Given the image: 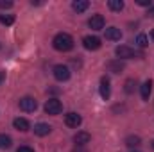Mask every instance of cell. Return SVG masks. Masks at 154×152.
<instances>
[{
	"label": "cell",
	"instance_id": "6da1fadb",
	"mask_svg": "<svg viewBox=\"0 0 154 152\" xmlns=\"http://www.w3.org/2000/svg\"><path fill=\"white\" fill-rule=\"evenodd\" d=\"M52 45H54V48L59 50V52H68V50L74 48V38H72L70 34H66V32H59V34H56Z\"/></svg>",
	"mask_w": 154,
	"mask_h": 152
},
{
	"label": "cell",
	"instance_id": "7a4b0ae2",
	"mask_svg": "<svg viewBox=\"0 0 154 152\" xmlns=\"http://www.w3.org/2000/svg\"><path fill=\"white\" fill-rule=\"evenodd\" d=\"M63 111V104L57 99H48L45 102V113L47 114H59Z\"/></svg>",
	"mask_w": 154,
	"mask_h": 152
},
{
	"label": "cell",
	"instance_id": "3957f363",
	"mask_svg": "<svg viewBox=\"0 0 154 152\" xmlns=\"http://www.w3.org/2000/svg\"><path fill=\"white\" fill-rule=\"evenodd\" d=\"M18 106H20V109L25 111V113H34L36 108H38V102H36L32 97H23V99H20Z\"/></svg>",
	"mask_w": 154,
	"mask_h": 152
},
{
	"label": "cell",
	"instance_id": "277c9868",
	"mask_svg": "<svg viewBox=\"0 0 154 152\" xmlns=\"http://www.w3.org/2000/svg\"><path fill=\"white\" fill-rule=\"evenodd\" d=\"M52 74L57 81H68L70 79V68L66 65H56L52 68Z\"/></svg>",
	"mask_w": 154,
	"mask_h": 152
},
{
	"label": "cell",
	"instance_id": "5b68a950",
	"mask_svg": "<svg viewBox=\"0 0 154 152\" xmlns=\"http://www.w3.org/2000/svg\"><path fill=\"white\" fill-rule=\"evenodd\" d=\"M115 54L118 56V59H131V57L136 56V52H134L131 47H127V45H120V47H116Z\"/></svg>",
	"mask_w": 154,
	"mask_h": 152
},
{
	"label": "cell",
	"instance_id": "8992f818",
	"mask_svg": "<svg viewBox=\"0 0 154 152\" xmlns=\"http://www.w3.org/2000/svg\"><path fill=\"white\" fill-rule=\"evenodd\" d=\"M82 45H84L86 50H99L102 43H100V39L97 36H84L82 38Z\"/></svg>",
	"mask_w": 154,
	"mask_h": 152
},
{
	"label": "cell",
	"instance_id": "52a82bcc",
	"mask_svg": "<svg viewBox=\"0 0 154 152\" xmlns=\"http://www.w3.org/2000/svg\"><path fill=\"white\" fill-rule=\"evenodd\" d=\"M104 16L102 14H93L90 20H88V27L93 29V31H102L104 29Z\"/></svg>",
	"mask_w": 154,
	"mask_h": 152
},
{
	"label": "cell",
	"instance_id": "ba28073f",
	"mask_svg": "<svg viewBox=\"0 0 154 152\" xmlns=\"http://www.w3.org/2000/svg\"><path fill=\"white\" fill-rule=\"evenodd\" d=\"M99 91H100V97H102L104 100L109 99V95H111V86H109V79H108V77H102V79H100Z\"/></svg>",
	"mask_w": 154,
	"mask_h": 152
},
{
	"label": "cell",
	"instance_id": "9c48e42d",
	"mask_svg": "<svg viewBox=\"0 0 154 152\" xmlns=\"http://www.w3.org/2000/svg\"><path fill=\"white\" fill-rule=\"evenodd\" d=\"M81 122H82L81 114H77V113H66V114H65V123H66L68 127L77 129V127L81 125Z\"/></svg>",
	"mask_w": 154,
	"mask_h": 152
},
{
	"label": "cell",
	"instance_id": "30bf717a",
	"mask_svg": "<svg viewBox=\"0 0 154 152\" xmlns=\"http://www.w3.org/2000/svg\"><path fill=\"white\" fill-rule=\"evenodd\" d=\"M90 140H91V134H90V132H86V131H79L75 136H74V143H75L77 147L90 143Z\"/></svg>",
	"mask_w": 154,
	"mask_h": 152
},
{
	"label": "cell",
	"instance_id": "8fae6325",
	"mask_svg": "<svg viewBox=\"0 0 154 152\" xmlns=\"http://www.w3.org/2000/svg\"><path fill=\"white\" fill-rule=\"evenodd\" d=\"M13 125H14V129L16 131H22V132H25V131H29V120L27 118H22V116H18V118H14L13 120Z\"/></svg>",
	"mask_w": 154,
	"mask_h": 152
},
{
	"label": "cell",
	"instance_id": "7c38bea8",
	"mask_svg": "<svg viewBox=\"0 0 154 152\" xmlns=\"http://www.w3.org/2000/svg\"><path fill=\"white\" fill-rule=\"evenodd\" d=\"M50 129H52V127H50L48 123L39 122V123H36V125H34V134H36V136H47V134L50 132Z\"/></svg>",
	"mask_w": 154,
	"mask_h": 152
},
{
	"label": "cell",
	"instance_id": "4fadbf2b",
	"mask_svg": "<svg viewBox=\"0 0 154 152\" xmlns=\"http://www.w3.org/2000/svg\"><path fill=\"white\" fill-rule=\"evenodd\" d=\"M120 38H122L120 29H116V27H108V29H106V39H109V41H118Z\"/></svg>",
	"mask_w": 154,
	"mask_h": 152
},
{
	"label": "cell",
	"instance_id": "5bb4252c",
	"mask_svg": "<svg viewBox=\"0 0 154 152\" xmlns=\"http://www.w3.org/2000/svg\"><path fill=\"white\" fill-rule=\"evenodd\" d=\"M140 91H142V99H143V100H149L151 91H152V81H151V79H149V81H145V82L142 84Z\"/></svg>",
	"mask_w": 154,
	"mask_h": 152
},
{
	"label": "cell",
	"instance_id": "9a60e30c",
	"mask_svg": "<svg viewBox=\"0 0 154 152\" xmlns=\"http://www.w3.org/2000/svg\"><path fill=\"white\" fill-rule=\"evenodd\" d=\"M88 7H90V2H88V0H75V2L72 4V9H74L75 13H84Z\"/></svg>",
	"mask_w": 154,
	"mask_h": 152
},
{
	"label": "cell",
	"instance_id": "2e32d148",
	"mask_svg": "<svg viewBox=\"0 0 154 152\" xmlns=\"http://www.w3.org/2000/svg\"><path fill=\"white\" fill-rule=\"evenodd\" d=\"M106 66H108V70L113 72V74H118L120 70H124V63H120V59H116V61H109Z\"/></svg>",
	"mask_w": 154,
	"mask_h": 152
},
{
	"label": "cell",
	"instance_id": "e0dca14e",
	"mask_svg": "<svg viewBox=\"0 0 154 152\" xmlns=\"http://www.w3.org/2000/svg\"><path fill=\"white\" fill-rule=\"evenodd\" d=\"M108 5H109V9H111V11L120 13V11L124 9V5H125V4H124L122 0H109V2H108Z\"/></svg>",
	"mask_w": 154,
	"mask_h": 152
},
{
	"label": "cell",
	"instance_id": "ac0fdd59",
	"mask_svg": "<svg viewBox=\"0 0 154 152\" xmlns=\"http://www.w3.org/2000/svg\"><path fill=\"white\" fill-rule=\"evenodd\" d=\"M11 145H13L11 136H7V134H0V149L4 150V149H9Z\"/></svg>",
	"mask_w": 154,
	"mask_h": 152
},
{
	"label": "cell",
	"instance_id": "d6986e66",
	"mask_svg": "<svg viewBox=\"0 0 154 152\" xmlns=\"http://www.w3.org/2000/svg\"><path fill=\"white\" fill-rule=\"evenodd\" d=\"M134 88H136V81H134V79H127V81H125V84H124L125 93H133V91H134Z\"/></svg>",
	"mask_w": 154,
	"mask_h": 152
},
{
	"label": "cell",
	"instance_id": "ffe728a7",
	"mask_svg": "<svg viewBox=\"0 0 154 152\" xmlns=\"http://www.w3.org/2000/svg\"><path fill=\"white\" fill-rule=\"evenodd\" d=\"M136 45L142 47V48L147 47V45H149V38H147L145 34H138V36H136Z\"/></svg>",
	"mask_w": 154,
	"mask_h": 152
},
{
	"label": "cell",
	"instance_id": "44dd1931",
	"mask_svg": "<svg viewBox=\"0 0 154 152\" xmlns=\"http://www.w3.org/2000/svg\"><path fill=\"white\" fill-rule=\"evenodd\" d=\"M125 145H127V147H138V145H140V138H138V136H129V138L125 140Z\"/></svg>",
	"mask_w": 154,
	"mask_h": 152
},
{
	"label": "cell",
	"instance_id": "7402d4cb",
	"mask_svg": "<svg viewBox=\"0 0 154 152\" xmlns=\"http://www.w3.org/2000/svg\"><path fill=\"white\" fill-rule=\"evenodd\" d=\"M0 22L4 25H13L14 23V16H4V14H0Z\"/></svg>",
	"mask_w": 154,
	"mask_h": 152
},
{
	"label": "cell",
	"instance_id": "603a6c76",
	"mask_svg": "<svg viewBox=\"0 0 154 152\" xmlns=\"http://www.w3.org/2000/svg\"><path fill=\"white\" fill-rule=\"evenodd\" d=\"M9 7H13L11 0H0V9H9Z\"/></svg>",
	"mask_w": 154,
	"mask_h": 152
},
{
	"label": "cell",
	"instance_id": "cb8c5ba5",
	"mask_svg": "<svg viewBox=\"0 0 154 152\" xmlns=\"http://www.w3.org/2000/svg\"><path fill=\"white\" fill-rule=\"evenodd\" d=\"M136 4H138V5H149V7L152 5V4H151V0H136Z\"/></svg>",
	"mask_w": 154,
	"mask_h": 152
},
{
	"label": "cell",
	"instance_id": "d4e9b609",
	"mask_svg": "<svg viewBox=\"0 0 154 152\" xmlns=\"http://www.w3.org/2000/svg\"><path fill=\"white\" fill-rule=\"evenodd\" d=\"M16 152H34V150H32L31 147H27V145H23V147H20V149H18Z\"/></svg>",
	"mask_w": 154,
	"mask_h": 152
},
{
	"label": "cell",
	"instance_id": "484cf974",
	"mask_svg": "<svg viewBox=\"0 0 154 152\" xmlns=\"http://www.w3.org/2000/svg\"><path fill=\"white\" fill-rule=\"evenodd\" d=\"M4 81H5V72H4V70H0V84H2Z\"/></svg>",
	"mask_w": 154,
	"mask_h": 152
},
{
	"label": "cell",
	"instance_id": "4316f807",
	"mask_svg": "<svg viewBox=\"0 0 154 152\" xmlns=\"http://www.w3.org/2000/svg\"><path fill=\"white\" fill-rule=\"evenodd\" d=\"M149 16H152V18H154V5L149 7Z\"/></svg>",
	"mask_w": 154,
	"mask_h": 152
},
{
	"label": "cell",
	"instance_id": "83f0119b",
	"mask_svg": "<svg viewBox=\"0 0 154 152\" xmlns=\"http://www.w3.org/2000/svg\"><path fill=\"white\" fill-rule=\"evenodd\" d=\"M151 39H152V41H154V29H152V31H151Z\"/></svg>",
	"mask_w": 154,
	"mask_h": 152
},
{
	"label": "cell",
	"instance_id": "f1b7e54d",
	"mask_svg": "<svg viewBox=\"0 0 154 152\" xmlns=\"http://www.w3.org/2000/svg\"><path fill=\"white\" fill-rule=\"evenodd\" d=\"M152 149H154V141H152Z\"/></svg>",
	"mask_w": 154,
	"mask_h": 152
}]
</instances>
